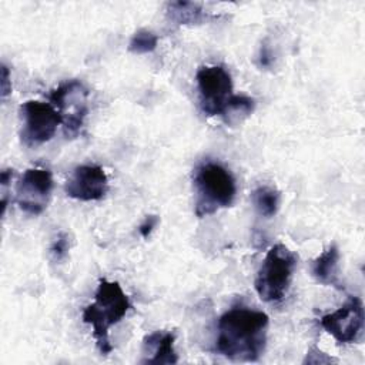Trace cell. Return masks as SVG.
Returning a JSON list of instances; mask_svg holds the SVG:
<instances>
[{
	"instance_id": "obj_13",
	"label": "cell",
	"mask_w": 365,
	"mask_h": 365,
	"mask_svg": "<svg viewBox=\"0 0 365 365\" xmlns=\"http://www.w3.org/2000/svg\"><path fill=\"white\" fill-rule=\"evenodd\" d=\"M167 17L178 26L200 24L208 19V14L198 3L192 1H171L167 4Z\"/></svg>"
},
{
	"instance_id": "obj_12",
	"label": "cell",
	"mask_w": 365,
	"mask_h": 365,
	"mask_svg": "<svg viewBox=\"0 0 365 365\" xmlns=\"http://www.w3.org/2000/svg\"><path fill=\"white\" fill-rule=\"evenodd\" d=\"M175 335L173 332L155 331L147 335L143 341L144 351L151 352L153 356L143 361V364H177L178 356L174 351Z\"/></svg>"
},
{
	"instance_id": "obj_10",
	"label": "cell",
	"mask_w": 365,
	"mask_h": 365,
	"mask_svg": "<svg viewBox=\"0 0 365 365\" xmlns=\"http://www.w3.org/2000/svg\"><path fill=\"white\" fill-rule=\"evenodd\" d=\"M64 191L70 198L78 201H98L108 191L107 174L97 164H81L66 181Z\"/></svg>"
},
{
	"instance_id": "obj_9",
	"label": "cell",
	"mask_w": 365,
	"mask_h": 365,
	"mask_svg": "<svg viewBox=\"0 0 365 365\" xmlns=\"http://www.w3.org/2000/svg\"><path fill=\"white\" fill-rule=\"evenodd\" d=\"M54 182L46 168H29L21 175L16 188V202L20 210L30 214H41L50 201Z\"/></svg>"
},
{
	"instance_id": "obj_20",
	"label": "cell",
	"mask_w": 365,
	"mask_h": 365,
	"mask_svg": "<svg viewBox=\"0 0 365 365\" xmlns=\"http://www.w3.org/2000/svg\"><path fill=\"white\" fill-rule=\"evenodd\" d=\"M271 61H272V56L267 47V44H264L259 50V64L262 67H269L271 66Z\"/></svg>"
},
{
	"instance_id": "obj_14",
	"label": "cell",
	"mask_w": 365,
	"mask_h": 365,
	"mask_svg": "<svg viewBox=\"0 0 365 365\" xmlns=\"http://www.w3.org/2000/svg\"><path fill=\"white\" fill-rule=\"evenodd\" d=\"M251 201L259 215L271 218L279 210L281 195L278 190L269 185H259L251 192Z\"/></svg>"
},
{
	"instance_id": "obj_15",
	"label": "cell",
	"mask_w": 365,
	"mask_h": 365,
	"mask_svg": "<svg viewBox=\"0 0 365 365\" xmlns=\"http://www.w3.org/2000/svg\"><path fill=\"white\" fill-rule=\"evenodd\" d=\"M255 110V100L244 94H234L222 113V120L228 125H237L250 117Z\"/></svg>"
},
{
	"instance_id": "obj_7",
	"label": "cell",
	"mask_w": 365,
	"mask_h": 365,
	"mask_svg": "<svg viewBox=\"0 0 365 365\" xmlns=\"http://www.w3.org/2000/svg\"><path fill=\"white\" fill-rule=\"evenodd\" d=\"M23 127L20 131L21 141L27 147L44 144L53 138L61 117L51 103L27 100L20 106Z\"/></svg>"
},
{
	"instance_id": "obj_6",
	"label": "cell",
	"mask_w": 365,
	"mask_h": 365,
	"mask_svg": "<svg viewBox=\"0 0 365 365\" xmlns=\"http://www.w3.org/2000/svg\"><path fill=\"white\" fill-rule=\"evenodd\" d=\"M198 103L201 111L208 115H222L232 93V78L222 66H202L195 74Z\"/></svg>"
},
{
	"instance_id": "obj_11",
	"label": "cell",
	"mask_w": 365,
	"mask_h": 365,
	"mask_svg": "<svg viewBox=\"0 0 365 365\" xmlns=\"http://www.w3.org/2000/svg\"><path fill=\"white\" fill-rule=\"evenodd\" d=\"M338 271H339V250L335 244H331L312 261L311 274L319 284L342 289Z\"/></svg>"
},
{
	"instance_id": "obj_1",
	"label": "cell",
	"mask_w": 365,
	"mask_h": 365,
	"mask_svg": "<svg viewBox=\"0 0 365 365\" xmlns=\"http://www.w3.org/2000/svg\"><path fill=\"white\" fill-rule=\"evenodd\" d=\"M269 318L248 307L225 311L217 322L215 352L235 362H255L265 351Z\"/></svg>"
},
{
	"instance_id": "obj_16",
	"label": "cell",
	"mask_w": 365,
	"mask_h": 365,
	"mask_svg": "<svg viewBox=\"0 0 365 365\" xmlns=\"http://www.w3.org/2000/svg\"><path fill=\"white\" fill-rule=\"evenodd\" d=\"M158 44V37L150 30L141 29L135 31L128 43V50L134 54H145L151 53L157 48Z\"/></svg>"
},
{
	"instance_id": "obj_2",
	"label": "cell",
	"mask_w": 365,
	"mask_h": 365,
	"mask_svg": "<svg viewBox=\"0 0 365 365\" xmlns=\"http://www.w3.org/2000/svg\"><path fill=\"white\" fill-rule=\"evenodd\" d=\"M130 308V299L118 282L106 278L98 281L94 301L83 309L81 319L91 327L93 338L103 355H108L113 351L108 338L110 328L120 322Z\"/></svg>"
},
{
	"instance_id": "obj_3",
	"label": "cell",
	"mask_w": 365,
	"mask_h": 365,
	"mask_svg": "<svg viewBox=\"0 0 365 365\" xmlns=\"http://www.w3.org/2000/svg\"><path fill=\"white\" fill-rule=\"evenodd\" d=\"M195 190V215L205 217L220 208L230 207L237 195V184L231 171L220 163L204 161L192 178Z\"/></svg>"
},
{
	"instance_id": "obj_19",
	"label": "cell",
	"mask_w": 365,
	"mask_h": 365,
	"mask_svg": "<svg viewBox=\"0 0 365 365\" xmlns=\"http://www.w3.org/2000/svg\"><path fill=\"white\" fill-rule=\"evenodd\" d=\"M1 98L4 100L11 93V81H10V70L6 64H1Z\"/></svg>"
},
{
	"instance_id": "obj_5",
	"label": "cell",
	"mask_w": 365,
	"mask_h": 365,
	"mask_svg": "<svg viewBox=\"0 0 365 365\" xmlns=\"http://www.w3.org/2000/svg\"><path fill=\"white\" fill-rule=\"evenodd\" d=\"M88 88L80 80H67L58 84L48 100L61 117V125L67 138L78 135L88 114Z\"/></svg>"
},
{
	"instance_id": "obj_4",
	"label": "cell",
	"mask_w": 365,
	"mask_h": 365,
	"mask_svg": "<svg viewBox=\"0 0 365 365\" xmlns=\"http://www.w3.org/2000/svg\"><path fill=\"white\" fill-rule=\"evenodd\" d=\"M298 257L284 244H275L267 252L254 281L264 302L281 301L289 289Z\"/></svg>"
},
{
	"instance_id": "obj_8",
	"label": "cell",
	"mask_w": 365,
	"mask_h": 365,
	"mask_svg": "<svg viewBox=\"0 0 365 365\" xmlns=\"http://www.w3.org/2000/svg\"><path fill=\"white\" fill-rule=\"evenodd\" d=\"M364 305L358 297H349L336 311L321 317V327L339 344L356 342L364 329Z\"/></svg>"
},
{
	"instance_id": "obj_18",
	"label": "cell",
	"mask_w": 365,
	"mask_h": 365,
	"mask_svg": "<svg viewBox=\"0 0 365 365\" xmlns=\"http://www.w3.org/2000/svg\"><path fill=\"white\" fill-rule=\"evenodd\" d=\"M158 217L157 215H147L145 218H144V221L140 224V227H138V231H140V234H141V237H144V238H147L150 234H151V231L157 227V224H158Z\"/></svg>"
},
{
	"instance_id": "obj_17",
	"label": "cell",
	"mask_w": 365,
	"mask_h": 365,
	"mask_svg": "<svg viewBox=\"0 0 365 365\" xmlns=\"http://www.w3.org/2000/svg\"><path fill=\"white\" fill-rule=\"evenodd\" d=\"M70 250V238L66 232H58L54 238L53 244L50 245V254L56 261H61L67 257Z\"/></svg>"
}]
</instances>
